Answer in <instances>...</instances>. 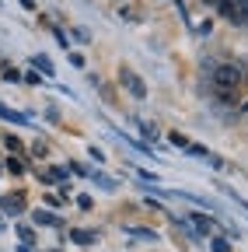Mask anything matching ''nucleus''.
I'll return each instance as SVG.
<instances>
[{
    "label": "nucleus",
    "mask_w": 248,
    "mask_h": 252,
    "mask_svg": "<svg viewBox=\"0 0 248 252\" xmlns=\"http://www.w3.org/2000/svg\"><path fill=\"white\" fill-rule=\"evenodd\" d=\"M210 81L217 91H234L238 81H241V67L238 63H217V67L210 70Z\"/></svg>",
    "instance_id": "nucleus-1"
},
{
    "label": "nucleus",
    "mask_w": 248,
    "mask_h": 252,
    "mask_svg": "<svg viewBox=\"0 0 248 252\" xmlns=\"http://www.w3.org/2000/svg\"><path fill=\"white\" fill-rule=\"evenodd\" d=\"M220 14L231 21V25H245L248 21V0H220Z\"/></svg>",
    "instance_id": "nucleus-2"
},
{
    "label": "nucleus",
    "mask_w": 248,
    "mask_h": 252,
    "mask_svg": "<svg viewBox=\"0 0 248 252\" xmlns=\"http://www.w3.org/2000/svg\"><path fill=\"white\" fill-rule=\"evenodd\" d=\"M119 81L126 84V88H130V91L137 94V98H147V88H143V81H140V77H137L133 70H119Z\"/></svg>",
    "instance_id": "nucleus-3"
},
{
    "label": "nucleus",
    "mask_w": 248,
    "mask_h": 252,
    "mask_svg": "<svg viewBox=\"0 0 248 252\" xmlns=\"http://www.w3.org/2000/svg\"><path fill=\"white\" fill-rule=\"evenodd\" d=\"M4 207H7V214H21V207H25V203H21V196H18V193H11V196L4 200Z\"/></svg>",
    "instance_id": "nucleus-4"
},
{
    "label": "nucleus",
    "mask_w": 248,
    "mask_h": 252,
    "mask_svg": "<svg viewBox=\"0 0 248 252\" xmlns=\"http://www.w3.org/2000/svg\"><path fill=\"white\" fill-rule=\"evenodd\" d=\"M196 228H199V231L206 235V231L213 228V220H210V217H199V214H196Z\"/></svg>",
    "instance_id": "nucleus-5"
},
{
    "label": "nucleus",
    "mask_w": 248,
    "mask_h": 252,
    "mask_svg": "<svg viewBox=\"0 0 248 252\" xmlns=\"http://www.w3.org/2000/svg\"><path fill=\"white\" fill-rule=\"evenodd\" d=\"M35 63L46 70V74H53V63H49V56H35Z\"/></svg>",
    "instance_id": "nucleus-6"
},
{
    "label": "nucleus",
    "mask_w": 248,
    "mask_h": 252,
    "mask_svg": "<svg viewBox=\"0 0 248 252\" xmlns=\"http://www.w3.org/2000/svg\"><path fill=\"white\" fill-rule=\"evenodd\" d=\"M210 245H213V252H227V238H213Z\"/></svg>",
    "instance_id": "nucleus-7"
},
{
    "label": "nucleus",
    "mask_w": 248,
    "mask_h": 252,
    "mask_svg": "<svg viewBox=\"0 0 248 252\" xmlns=\"http://www.w3.org/2000/svg\"><path fill=\"white\" fill-rule=\"evenodd\" d=\"M171 144H175V147H189V140H185L182 133H171Z\"/></svg>",
    "instance_id": "nucleus-8"
},
{
    "label": "nucleus",
    "mask_w": 248,
    "mask_h": 252,
    "mask_svg": "<svg viewBox=\"0 0 248 252\" xmlns=\"http://www.w3.org/2000/svg\"><path fill=\"white\" fill-rule=\"evenodd\" d=\"M210 4H220V0H210Z\"/></svg>",
    "instance_id": "nucleus-9"
},
{
    "label": "nucleus",
    "mask_w": 248,
    "mask_h": 252,
    "mask_svg": "<svg viewBox=\"0 0 248 252\" xmlns=\"http://www.w3.org/2000/svg\"><path fill=\"white\" fill-rule=\"evenodd\" d=\"M245 25H248V21H245Z\"/></svg>",
    "instance_id": "nucleus-10"
}]
</instances>
